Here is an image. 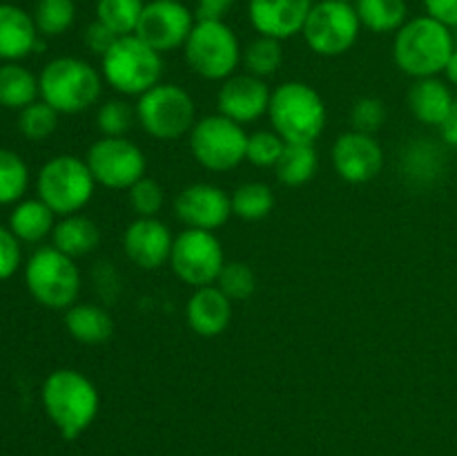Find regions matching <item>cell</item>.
I'll return each instance as SVG.
<instances>
[{
	"instance_id": "cell-13",
	"label": "cell",
	"mask_w": 457,
	"mask_h": 456,
	"mask_svg": "<svg viewBox=\"0 0 457 456\" xmlns=\"http://www.w3.org/2000/svg\"><path fill=\"white\" fill-rule=\"evenodd\" d=\"M85 161L96 186L110 190H129L138 179L145 177L147 168L145 152L125 137H101L89 146Z\"/></svg>"
},
{
	"instance_id": "cell-24",
	"label": "cell",
	"mask_w": 457,
	"mask_h": 456,
	"mask_svg": "<svg viewBox=\"0 0 457 456\" xmlns=\"http://www.w3.org/2000/svg\"><path fill=\"white\" fill-rule=\"evenodd\" d=\"M65 329L80 344H105L114 335V320L98 304H74L65 311Z\"/></svg>"
},
{
	"instance_id": "cell-5",
	"label": "cell",
	"mask_w": 457,
	"mask_h": 456,
	"mask_svg": "<svg viewBox=\"0 0 457 456\" xmlns=\"http://www.w3.org/2000/svg\"><path fill=\"white\" fill-rule=\"evenodd\" d=\"M101 74L123 97H141L161 83L163 58L137 34L120 36L101 56Z\"/></svg>"
},
{
	"instance_id": "cell-30",
	"label": "cell",
	"mask_w": 457,
	"mask_h": 456,
	"mask_svg": "<svg viewBox=\"0 0 457 456\" xmlns=\"http://www.w3.org/2000/svg\"><path fill=\"white\" fill-rule=\"evenodd\" d=\"M232 215L244 222H262L275 208V192L262 182H248L235 188L230 195Z\"/></svg>"
},
{
	"instance_id": "cell-44",
	"label": "cell",
	"mask_w": 457,
	"mask_h": 456,
	"mask_svg": "<svg viewBox=\"0 0 457 456\" xmlns=\"http://www.w3.org/2000/svg\"><path fill=\"white\" fill-rule=\"evenodd\" d=\"M235 0H196V21H223Z\"/></svg>"
},
{
	"instance_id": "cell-26",
	"label": "cell",
	"mask_w": 457,
	"mask_h": 456,
	"mask_svg": "<svg viewBox=\"0 0 457 456\" xmlns=\"http://www.w3.org/2000/svg\"><path fill=\"white\" fill-rule=\"evenodd\" d=\"M54 217H56V213L43 199H25L12 210L9 231L21 241L36 244V241H43L45 237L52 235L54 226H56Z\"/></svg>"
},
{
	"instance_id": "cell-27",
	"label": "cell",
	"mask_w": 457,
	"mask_h": 456,
	"mask_svg": "<svg viewBox=\"0 0 457 456\" xmlns=\"http://www.w3.org/2000/svg\"><path fill=\"white\" fill-rule=\"evenodd\" d=\"M317 164L320 159H317L315 143H286L275 165V174L288 188L306 186L315 177Z\"/></svg>"
},
{
	"instance_id": "cell-45",
	"label": "cell",
	"mask_w": 457,
	"mask_h": 456,
	"mask_svg": "<svg viewBox=\"0 0 457 456\" xmlns=\"http://www.w3.org/2000/svg\"><path fill=\"white\" fill-rule=\"evenodd\" d=\"M440 132H442V139H445L449 146L457 148V98H455L453 107H451V114L446 116L445 123L440 125Z\"/></svg>"
},
{
	"instance_id": "cell-35",
	"label": "cell",
	"mask_w": 457,
	"mask_h": 456,
	"mask_svg": "<svg viewBox=\"0 0 457 456\" xmlns=\"http://www.w3.org/2000/svg\"><path fill=\"white\" fill-rule=\"evenodd\" d=\"M56 125L58 112L49 103H45L43 98L22 107L21 116H18V130L29 141H43L56 130Z\"/></svg>"
},
{
	"instance_id": "cell-34",
	"label": "cell",
	"mask_w": 457,
	"mask_h": 456,
	"mask_svg": "<svg viewBox=\"0 0 457 456\" xmlns=\"http://www.w3.org/2000/svg\"><path fill=\"white\" fill-rule=\"evenodd\" d=\"M76 4L74 0H38L34 12V22L38 34L61 36L74 25Z\"/></svg>"
},
{
	"instance_id": "cell-8",
	"label": "cell",
	"mask_w": 457,
	"mask_h": 456,
	"mask_svg": "<svg viewBox=\"0 0 457 456\" xmlns=\"http://www.w3.org/2000/svg\"><path fill=\"white\" fill-rule=\"evenodd\" d=\"M183 54L195 74L223 83L235 76L244 49L232 27L223 21H196L183 45Z\"/></svg>"
},
{
	"instance_id": "cell-12",
	"label": "cell",
	"mask_w": 457,
	"mask_h": 456,
	"mask_svg": "<svg viewBox=\"0 0 457 456\" xmlns=\"http://www.w3.org/2000/svg\"><path fill=\"white\" fill-rule=\"evenodd\" d=\"M170 266L174 275L192 289L217 284L219 273L226 266L221 241L212 231L186 228L174 237Z\"/></svg>"
},
{
	"instance_id": "cell-33",
	"label": "cell",
	"mask_w": 457,
	"mask_h": 456,
	"mask_svg": "<svg viewBox=\"0 0 457 456\" xmlns=\"http://www.w3.org/2000/svg\"><path fill=\"white\" fill-rule=\"evenodd\" d=\"M29 186V168L21 155L0 148V204L21 201Z\"/></svg>"
},
{
	"instance_id": "cell-18",
	"label": "cell",
	"mask_w": 457,
	"mask_h": 456,
	"mask_svg": "<svg viewBox=\"0 0 457 456\" xmlns=\"http://www.w3.org/2000/svg\"><path fill=\"white\" fill-rule=\"evenodd\" d=\"M272 92L268 89L266 80L253 74L230 76L221 83L217 94L219 114L237 121V123H254L268 114Z\"/></svg>"
},
{
	"instance_id": "cell-36",
	"label": "cell",
	"mask_w": 457,
	"mask_h": 456,
	"mask_svg": "<svg viewBox=\"0 0 457 456\" xmlns=\"http://www.w3.org/2000/svg\"><path fill=\"white\" fill-rule=\"evenodd\" d=\"M137 121V107L120 98L101 103L96 112V128L103 137H125Z\"/></svg>"
},
{
	"instance_id": "cell-28",
	"label": "cell",
	"mask_w": 457,
	"mask_h": 456,
	"mask_svg": "<svg viewBox=\"0 0 457 456\" xmlns=\"http://www.w3.org/2000/svg\"><path fill=\"white\" fill-rule=\"evenodd\" d=\"M40 94L38 79L18 63L0 65V106L9 110H22Z\"/></svg>"
},
{
	"instance_id": "cell-47",
	"label": "cell",
	"mask_w": 457,
	"mask_h": 456,
	"mask_svg": "<svg viewBox=\"0 0 457 456\" xmlns=\"http://www.w3.org/2000/svg\"><path fill=\"white\" fill-rule=\"evenodd\" d=\"M344 3H353V4H355V0H344Z\"/></svg>"
},
{
	"instance_id": "cell-43",
	"label": "cell",
	"mask_w": 457,
	"mask_h": 456,
	"mask_svg": "<svg viewBox=\"0 0 457 456\" xmlns=\"http://www.w3.org/2000/svg\"><path fill=\"white\" fill-rule=\"evenodd\" d=\"M424 9H427V16L436 18L449 30L457 27V0H424Z\"/></svg>"
},
{
	"instance_id": "cell-1",
	"label": "cell",
	"mask_w": 457,
	"mask_h": 456,
	"mask_svg": "<svg viewBox=\"0 0 457 456\" xmlns=\"http://www.w3.org/2000/svg\"><path fill=\"white\" fill-rule=\"evenodd\" d=\"M40 398L45 414L65 441H74L87 432L101 407L96 384L79 369L67 367L52 371L45 378Z\"/></svg>"
},
{
	"instance_id": "cell-32",
	"label": "cell",
	"mask_w": 457,
	"mask_h": 456,
	"mask_svg": "<svg viewBox=\"0 0 457 456\" xmlns=\"http://www.w3.org/2000/svg\"><path fill=\"white\" fill-rule=\"evenodd\" d=\"M143 7L145 0H96V21L116 36H129L137 31Z\"/></svg>"
},
{
	"instance_id": "cell-11",
	"label": "cell",
	"mask_w": 457,
	"mask_h": 456,
	"mask_svg": "<svg viewBox=\"0 0 457 456\" xmlns=\"http://www.w3.org/2000/svg\"><path fill=\"white\" fill-rule=\"evenodd\" d=\"M360 31L361 22L355 4L344 0H320L312 4L302 36L312 52L333 58L355 47Z\"/></svg>"
},
{
	"instance_id": "cell-39",
	"label": "cell",
	"mask_w": 457,
	"mask_h": 456,
	"mask_svg": "<svg viewBox=\"0 0 457 456\" xmlns=\"http://www.w3.org/2000/svg\"><path fill=\"white\" fill-rule=\"evenodd\" d=\"M129 195V206L137 213V217H156L159 210L163 208L165 192L163 186L159 182H154L152 177H143L134 183L128 190Z\"/></svg>"
},
{
	"instance_id": "cell-40",
	"label": "cell",
	"mask_w": 457,
	"mask_h": 456,
	"mask_svg": "<svg viewBox=\"0 0 457 456\" xmlns=\"http://www.w3.org/2000/svg\"><path fill=\"white\" fill-rule=\"evenodd\" d=\"M386 121V106L378 97H361L351 107L353 130L364 134H375Z\"/></svg>"
},
{
	"instance_id": "cell-6",
	"label": "cell",
	"mask_w": 457,
	"mask_h": 456,
	"mask_svg": "<svg viewBox=\"0 0 457 456\" xmlns=\"http://www.w3.org/2000/svg\"><path fill=\"white\" fill-rule=\"evenodd\" d=\"M25 284L31 298L54 311L74 307L80 293V271L56 246H43L25 264Z\"/></svg>"
},
{
	"instance_id": "cell-15",
	"label": "cell",
	"mask_w": 457,
	"mask_h": 456,
	"mask_svg": "<svg viewBox=\"0 0 457 456\" xmlns=\"http://www.w3.org/2000/svg\"><path fill=\"white\" fill-rule=\"evenodd\" d=\"M174 215L187 228L214 232L230 219V195L214 183H190L174 199Z\"/></svg>"
},
{
	"instance_id": "cell-37",
	"label": "cell",
	"mask_w": 457,
	"mask_h": 456,
	"mask_svg": "<svg viewBox=\"0 0 457 456\" xmlns=\"http://www.w3.org/2000/svg\"><path fill=\"white\" fill-rule=\"evenodd\" d=\"M217 286L232 300V302H241L248 300L257 289V275L253 268L244 262H226L217 277Z\"/></svg>"
},
{
	"instance_id": "cell-16",
	"label": "cell",
	"mask_w": 457,
	"mask_h": 456,
	"mask_svg": "<svg viewBox=\"0 0 457 456\" xmlns=\"http://www.w3.org/2000/svg\"><path fill=\"white\" fill-rule=\"evenodd\" d=\"M333 165L339 177L348 183H369L382 173L384 150L373 134L344 132L333 146Z\"/></svg>"
},
{
	"instance_id": "cell-17",
	"label": "cell",
	"mask_w": 457,
	"mask_h": 456,
	"mask_svg": "<svg viewBox=\"0 0 457 456\" xmlns=\"http://www.w3.org/2000/svg\"><path fill=\"white\" fill-rule=\"evenodd\" d=\"M172 246V231L159 217H137L123 232L125 255L143 271H156L170 264Z\"/></svg>"
},
{
	"instance_id": "cell-25",
	"label": "cell",
	"mask_w": 457,
	"mask_h": 456,
	"mask_svg": "<svg viewBox=\"0 0 457 456\" xmlns=\"http://www.w3.org/2000/svg\"><path fill=\"white\" fill-rule=\"evenodd\" d=\"M402 174L409 179L411 183L418 186H428V183L437 182L445 173V155L440 148L431 141H413L404 148L400 159Z\"/></svg>"
},
{
	"instance_id": "cell-42",
	"label": "cell",
	"mask_w": 457,
	"mask_h": 456,
	"mask_svg": "<svg viewBox=\"0 0 457 456\" xmlns=\"http://www.w3.org/2000/svg\"><path fill=\"white\" fill-rule=\"evenodd\" d=\"M85 45H87V49L92 54H98V56H103V54L107 52V49L112 47V45L116 43V38H120V36H116L114 31L107 30L103 22L94 21L92 25H87V30H85Z\"/></svg>"
},
{
	"instance_id": "cell-38",
	"label": "cell",
	"mask_w": 457,
	"mask_h": 456,
	"mask_svg": "<svg viewBox=\"0 0 457 456\" xmlns=\"http://www.w3.org/2000/svg\"><path fill=\"white\" fill-rule=\"evenodd\" d=\"M284 148L286 141L275 130H259L248 137L245 161H250L254 168H275Z\"/></svg>"
},
{
	"instance_id": "cell-4",
	"label": "cell",
	"mask_w": 457,
	"mask_h": 456,
	"mask_svg": "<svg viewBox=\"0 0 457 456\" xmlns=\"http://www.w3.org/2000/svg\"><path fill=\"white\" fill-rule=\"evenodd\" d=\"M326 103L315 88L286 80L272 89L268 119L286 143H315L326 128Z\"/></svg>"
},
{
	"instance_id": "cell-19",
	"label": "cell",
	"mask_w": 457,
	"mask_h": 456,
	"mask_svg": "<svg viewBox=\"0 0 457 456\" xmlns=\"http://www.w3.org/2000/svg\"><path fill=\"white\" fill-rule=\"evenodd\" d=\"M312 0H250L248 18L259 36L288 40L302 34Z\"/></svg>"
},
{
	"instance_id": "cell-9",
	"label": "cell",
	"mask_w": 457,
	"mask_h": 456,
	"mask_svg": "<svg viewBox=\"0 0 457 456\" xmlns=\"http://www.w3.org/2000/svg\"><path fill=\"white\" fill-rule=\"evenodd\" d=\"M137 121L150 137L174 141L190 134L196 123V106L190 92L174 83H159L137 101Z\"/></svg>"
},
{
	"instance_id": "cell-20",
	"label": "cell",
	"mask_w": 457,
	"mask_h": 456,
	"mask_svg": "<svg viewBox=\"0 0 457 456\" xmlns=\"http://www.w3.org/2000/svg\"><path fill=\"white\" fill-rule=\"evenodd\" d=\"M186 320L201 338L221 335L230 326L232 300L217 284L195 289L186 304Z\"/></svg>"
},
{
	"instance_id": "cell-31",
	"label": "cell",
	"mask_w": 457,
	"mask_h": 456,
	"mask_svg": "<svg viewBox=\"0 0 457 456\" xmlns=\"http://www.w3.org/2000/svg\"><path fill=\"white\" fill-rule=\"evenodd\" d=\"M241 63L245 65L248 74L257 76V79H268V76L277 74L284 63V47L281 40L270 38V36H257L250 40L248 47L241 54Z\"/></svg>"
},
{
	"instance_id": "cell-29",
	"label": "cell",
	"mask_w": 457,
	"mask_h": 456,
	"mask_svg": "<svg viewBox=\"0 0 457 456\" xmlns=\"http://www.w3.org/2000/svg\"><path fill=\"white\" fill-rule=\"evenodd\" d=\"M361 27L375 34H391L409 21L406 0H355Z\"/></svg>"
},
{
	"instance_id": "cell-7",
	"label": "cell",
	"mask_w": 457,
	"mask_h": 456,
	"mask_svg": "<svg viewBox=\"0 0 457 456\" xmlns=\"http://www.w3.org/2000/svg\"><path fill=\"white\" fill-rule=\"evenodd\" d=\"M96 182L87 161L76 155L52 156L38 170L36 190L49 208L61 217L76 215L92 201Z\"/></svg>"
},
{
	"instance_id": "cell-23",
	"label": "cell",
	"mask_w": 457,
	"mask_h": 456,
	"mask_svg": "<svg viewBox=\"0 0 457 456\" xmlns=\"http://www.w3.org/2000/svg\"><path fill=\"white\" fill-rule=\"evenodd\" d=\"M52 240L54 246L61 253L70 255L71 259L85 258V255L94 253L101 244V228L94 219L85 217L80 213L67 215L54 226Z\"/></svg>"
},
{
	"instance_id": "cell-21",
	"label": "cell",
	"mask_w": 457,
	"mask_h": 456,
	"mask_svg": "<svg viewBox=\"0 0 457 456\" xmlns=\"http://www.w3.org/2000/svg\"><path fill=\"white\" fill-rule=\"evenodd\" d=\"M38 47L34 16L16 4L0 3V61L16 63Z\"/></svg>"
},
{
	"instance_id": "cell-14",
	"label": "cell",
	"mask_w": 457,
	"mask_h": 456,
	"mask_svg": "<svg viewBox=\"0 0 457 456\" xmlns=\"http://www.w3.org/2000/svg\"><path fill=\"white\" fill-rule=\"evenodd\" d=\"M196 25V16L181 0H150L134 34L159 54L183 47Z\"/></svg>"
},
{
	"instance_id": "cell-22",
	"label": "cell",
	"mask_w": 457,
	"mask_h": 456,
	"mask_svg": "<svg viewBox=\"0 0 457 456\" xmlns=\"http://www.w3.org/2000/svg\"><path fill=\"white\" fill-rule=\"evenodd\" d=\"M455 98L451 94L449 85L440 80L437 76L428 79H415V83L409 89V107L415 119L424 125H436L440 128L451 114Z\"/></svg>"
},
{
	"instance_id": "cell-3",
	"label": "cell",
	"mask_w": 457,
	"mask_h": 456,
	"mask_svg": "<svg viewBox=\"0 0 457 456\" xmlns=\"http://www.w3.org/2000/svg\"><path fill=\"white\" fill-rule=\"evenodd\" d=\"M103 80L101 72L83 58L58 56L40 72V98L58 114H80L98 103Z\"/></svg>"
},
{
	"instance_id": "cell-10",
	"label": "cell",
	"mask_w": 457,
	"mask_h": 456,
	"mask_svg": "<svg viewBox=\"0 0 457 456\" xmlns=\"http://www.w3.org/2000/svg\"><path fill=\"white\" fill-rule=\"evenodd\" d=\"M248 137L244 125L228 116H204L190 132L192 156L210 173H228L245 161Z\"/></svg>"
},
{
	"instance_id": "cell-46",
	"label": "cell",
	"mask_w": 457,
	"mask_h": 456,
	"mask_svg": "<svg viewBox=\"0 0 457 456\" xmlns=\"http://www.w3.org/2000/svg\"><path fill=\"white\" fill-rule=\"evenodd\" d=\"M445 74H446V79H449L451 83H453L455 88H457V47H455V52L451 54L449 63H446V70H445Z\"/></svg>"
},
{
	"instance_id": "cell-2",
	"label": "cell",
	"mask_w": 457,
	"mask_h": 456,
	"mask_svg": "<svg viewBox=\"0 0 457 456\" xmlns=\"http://www.w3.org/2000/svg\"><path fill=\"white\" fill-rule=\"evenodd\" d=\"M453 52L455 40L451 30L431 16L411 18L395 31V65L413 79H428L445 72Z\"/></svg>"
},
{
	"instance_id": "cell-41",
	"label": "cell",
	"mask_w": 457,
	"mask_h": 456,
	"mask_svg": "<svg viewBox=\"0 0 457 456\" xmlns=\"http://www.w3.org/2000/svg\"><path fill=\"white\" fill-rule=\"evenodd\" d=\"M21 240L9 228L0 226V282L12 277L21 266Z\"/></svg>"
}]
</instances>
